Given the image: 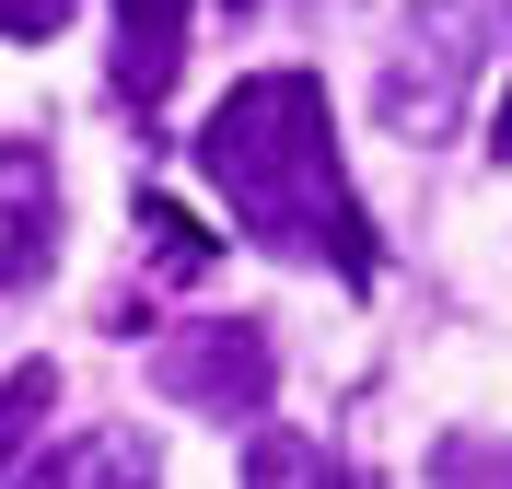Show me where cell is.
Masks as SVG:
<instances>
[{"instance_id": "obj_5", "label": "cell", "mask_w": 512, "mask_h": 489, "mask_svg": "<svg viewBox=\"0 0 512 489\" xmlns=\"http://www.w3.org/2000/svg\"><path fill=\"white\" fill-rule=\"evenodd\" d=\"M187 70V0H117V105L152 117Z\"/></svg>"}, {"instance_id": "obj_4", "label": "cell", "mask_w": 512, "mask_h": 489, "mask_svg": "<svg viewBox=\"0 0 512 489\" xmlns=\"http://www.w3.org/2000/svg\"><path fill=\"white\" fill-rule=\"evenodd\" d=\"M59 268V175L35 140H0V292H35Z\"/></svg>"}, {"instance_id": "obj_11", "label": "cell", "mask_w": 512, "mask_h": 489, "mask_svg": "<svg viewBox=\"0 0 512 489\" xmlns=\"http://www.w3.org/2000/svg\"><path fill=\"white\" fill-rule=\"evenodd\" d=\"M59 24H70V0H0V35H24V47H47Z\"/></svg>"}, {"instance_id": "obj_7", "label": "cell", "mask_w": 512, "mask_h": 489, "mask_svg": "<svg viewBox=\"0 0 512 489\" xmlns=\"http://www.w3.org/2000/svg\"><path fill=\"white\" fill-rule=\"evenodd\" d=\"M245 489H350V466L326 455V443H303V431L268 420V431L245 443Z\"/></svg>"}, {"instance_id": "obj_9", "label": "cell", "mask_w": 512, "mask_h": 489, "mask_svg": "<svg viewBox=\"0 0 512 489\" xmlns=\"http://www.w3.org/2000/svg\"><path fill=\"white\" fill-rule=\"evenodd\" d=\"M47 396H59V373H47V361H24V373L0 385V466H24V431L47 420Z\"/></svg>"}, {"instance_id": "obj_12", "label": "cell", "mask_w": 512, "mask_h": 489, "mask_svg": "<svg viewBox=\"0 0 512 489\" xmlns=\"http://www.w3.org/2000/svg\"><path fill=\"white\" fill-rule=\"evenodd\" d=\"M489 140H501V152H512V82H501V117H489Z\"/></svg>"}, {"instance_id": "obj_8", "label": "cell", "mask_w": 512, "mask_h": 489, "mask_svg": "<svg viewBox=\"0 0 512 489\" xmlns=\"http://www.w3.org/2000/svg\"><path fill=\"white\" fill-rule=\"evenodd\" d=\"M431 489H512V431H443L431 443Z\"/></svg>"}, {"instance_id": "obj_10", "label": "cell", "mask_w": 512, "mask_h": 489, "mask_svg": "<svg viewBox=\"0 0 512 489\" xmlns=\"http://www.w3.org/2000/svg\"><path fill=\"white\" fill-rule=\"evenodd\" d=\"M140 233H152V257L175 268V280H198V268H210V233H198L175 198H140Z\"/></svg>"}, {"instance_id": "obj_6", "label": "cell", "mask_w": 512, "mask_h": 489, "mask_svg": "<svg viewBox=\"0 0 512 489\" xmlns=\"http://www.w3.org/2000/svg\"><path fill=\"white\" fill-rule=\"evenodd\" d=\"M12 489H163V478H152V455H140L128 431H70V443L24 455Z\"/></svg>"}, {"instance_id": "obj_2", "label": "cell", "mask_w": 512, "mask_h": 489, "mask_svg": "<svg viewBox=\"0 0 512 489\" xmlns=\"http://www.w3.org/2000/svg\"><path fill=\"white\" fill-rule=\"evenodd\" d=\"M512 35V0H419L408 24H396V59H384L373 82V117L408 152H431V140H454V117H466V82H478V59Z\"/></svg>"}, {"instance_id": "obj_3", "label": "cell", "mask_w": 512, "mask_h": 489, "mask_svg": "<svg viewBox=\"0 0 512 489\" xmlns=\"http://www.w3.org/2000/svg\"><path fill=\"white\" fill-rule=\"evenodd\" d=\"M152 385L198 420H268V396H280V350H268V326L256 315H222V326H175L152 350Z\"/></svg>"}, {"instance_id": "obj_1", "label": "cell", "mask_w": 512, "mask_h": 489, "mask_svg": "<svg viewBox=\"0 0 512 489\" xmlns=\"http://www.w3.org/2000/svg\"><path fill=\"white\" fill-rule=\"evenodd\" d=\"M198 175L233 198V222L291 268H338L373 280V222H361L350 175H338V117H326L315 70H256L210 105L198 129Z\"/></svg>"}]
</instances>
